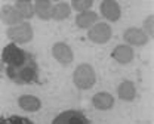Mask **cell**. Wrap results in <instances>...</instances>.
I'll list each match as a JSON object with an SVG mask.
<instances>
[{
	"label": "cell",
	"mask_w": 154,
	"mask_h": 124,
	"mask_svg": "<svg viewBox=\"0 0 154 124\" xmlns=\"http://www.w3.org/2000/svg\"><path fill=\"white\" fill-rule=\"evenodd\" d=\"M2 62L6 63L8 77L17 84H31L38 78V65L34 56L18 47L15 43H9L2 52Z\"/></svg>",
	"instance_id": "obj_1"
},
{
	"label": "cell",
	"mask_w": 154,
	"mask_h": 124,
	"mask_svg": "<svg viewBox=\"0 0 154 124\" xmlns=\"http://www.w3.org/2000/svg\"><path fill=\"white\" fill-rule=\"evenodd\" d=\"M73 78H74V84H76L79 89H82V90L91 89L96 81L95 71H94V68L89 63L79 65L76 69H74Z\"/></svg>",
	"instance_id": "obj_2"
},
{
	"label": "cell",
	"mask_w": 154,
	"mask_h": 124,
	"mask_svg": "<svg viewBox=\"0 0 154 124\" xmlns=\"http://www.w3.org/2000/svg\"><path fill=\"white\" fill-rule=\"evenodd\" d=\"M8 39L14 43H28L33 39V28L28 22H21L18 25L11 27L8 31Z\"/></svg>",
	"instance_id": "obj_3"
},
{
	"label": "cell",
	"mask_w": 154,
	"mask_h": 124,
	"mask_svg": "<svg viewBox=\"0 0 154 124\" xmlns=\"http://www.w3.org/2000/svg\"><path fill=\"white\" fill-rule=\"evenodd\" d=\"M111 27L105 22H96L92 28H89L88 31V39L94 43H98V44H104L111 39Z\"/></svg>",
	"instance_id": "obj_4"
},
{
	"label": "cell",
	"mask_w": 154,
	"mask_h": 124,
	"mask_svg": "<svg viewBox=\"0 0 154 124\" xmlns=\"http://www.w3.org/2000/svg\"><path fill=\"white\" fill-rule=\"evenodd\" d=\"M52 124H91L89 120L85 117V114H82L80 111L74 109H68L64 111L54 120Z\"/></svg>",
	"instance_id": "obj_5"
},
{
	"label": "cell",
	"mask_w": 154,
	"mask_h": 124,
	"mask_svg": "<svg viewBox=\"0 0 154 124\" xmlns=\"http://www.w3.org/2000/svg\"><path fill=\"white\" fill-rule=\"evenodd\" d=\"M52 55H54V58H55L58 62H61L62 65L71 63V62H73V58H74L73 50L70 49V46L65 44V43H61V41L54 44V47H52Z\"/></svg>",
	"instance_id": "obj_6"
},
{
	"label": "cell",
	"mask_w": 154,
	"mask_h": 124,
	"mask_svg": "<svg viewBox=\"0 0 154 124\" xmlns=\"http://www.w3.org/2000/svg\"><path fill=\"white\" fill-rule=\"evenodd\" d=\"M123 39L132 46H144L145 43H148V36L144 33V30L139 28H128L123 34Z\"/></svg>",
	"instance_id": "obj_7"
},
{
	"label": "cell",
	"mask_w": 154,
	"mask_h": 124,
	"mask_svg": "<svg viewBox=\"0 0 154 124\" xmlns=\"http://www.w3.org/2000/svg\"><path fill=\"white\" fill-rule=\"evenodd\" d=\"M101 13L108 21L116 22V21L120 19L122 10H120V6H119L117 1H114V0H104L101 3Z\"/></svg>",
	"instance_id": "obj_8"
},
{
	"label": "cell",
	"mask_w": 154,
	"mask_h": 124,
	"mask_svg": "<svg viewBox=\"0 0 154 124\" xmlns=\"http://www.w3.org/2000/svg\"><path fill=\"white\" fill-rule=\"evenodd\" d=\"M0 19H2L3 24L14 27V25L21 24L22 18H21V15L17 12V9H15L14 6L6 4V6H3V7H2V10H0Z\"/></svg>",
	"instance_id": "obj_9"
},
{
	"label": "cell",
	"mask_w": 154,
	"mask_h": 124,
	"mask_svg": "<svg viewBox=\"0 0 154 124\" xmlns=\"http://www.w3.org/2000/svg\"><path fill=\"white\" fill-rule=\"evenodd\" d=\"M92 103L96 109L99 111H107V109H111L113 105H114V98L107 93V92H101V93H96L95 96L92 98Z\"/></svg>",
	"instance_id": "obj_10"
},
{
	"label": "cell",
	"mask_w": 154,
	"mask_h": 124,
	"mask_svg": "<svg viewBox=\"0 0 154 124\" xmlns=\"http://www.w3.org/2000/svg\"><path fill=\"white\" fill-rule=\"evenodd\" d=\"M96 22H98V13L94 10L80 12L76 16V25L80 28H92Z\"/></svg>",
	"instance_id": "obj_11"
},
{
	"label": "cell",
	"mask_w": 154,
	"mask_h": 124,
	"mask_svg": "<svg viewBox=\"0 0 154 124\" xmlns=\"http://www.w3.org/2000/svg\"><path fill=\"white\" fill-rule=\"evenodd\" d=\"M113 58L120 63H129V62L134 59V49L131 46H126V44H120L117 46L114 50H113Z\"/></svg>",
	"instance_id": "obj_12"
},
{
	"label": "cell",
	"mask_w": 154,
	"mask_h": 124,
	"mask_svg": "<svg viewBox=\"0 0 154 124\" xmlns=\"http://www.w3.org/2000/svg\"><path fill=\"white\" fill-rule=\"evenodd\" d=\"M18 103L24 111H28V112H36V111H38L42 108L40 99L36 98V96H33V95H22V96H19Z\"/></svg>",
	"instance_id": "obj_13"
},
{
	"label": "cell",
	"mask_w": 154,
	"mask_h": 124,
	"mask_svg": "<svg viewBox=\"0 0 154 124\" xmlns=\"http://www.w3.org/2000/svg\"><path fill=\"white\" fill-rule=\"evenodd\" d=\"M34 4V13L37 15L40 19L48 21L52 18V7L54 4L49 0H37Z\"/></svg>",
	"instance_id": "obj_14"
},
{
	"label": "cell",
	"mask_w": 154,
	"mask_h": 124,
	"mask_svg": "<svg viewBox=\"0 0 154 124\" xmlns=\"http://www.w3.org/2000/svg\"><path fill=\"white\" fill-rule=\"evenodd\" d=\"M117 93H119V98L122 101H134L135 96H136V89H135V84L132 81H123L119 89H117Z\"/></svg>",
	"instance_id": "obj_15"
},
{
	"label": "cell",
	"mask_w": 154,
	"mask_h": 124,
	"mask_svg": "<svg viewBox=\"0 0 154 124\" xmlns=\"http://www.w3.org/2000/svg\"><path fill=\"white\" fill-rule=\"evenodd\" d=\"M14 7L17 9V12L21 15V18L30 19V18H33V15H34V4H33V1H30V0H18Z\"/></svg>",
	"instance_id": "obj_16"
},
{
	"label": "cell",
	"mask_w": 154,
	"mask_h": 124,
	"mask_svg": "<svg viewBox=\"0 0 154 124\" xmlns=\"http://www.w3.org/2000/svg\"><path fill=\"white\" fill-rule=\"evenodd\" d=\"M71 13V7L67 1H59L52 7V18L57 21L65 19L67 16H70Z\"/></svg>",
	"instance_id": "obj_17"
},
{
	"label": "cell",
	"mask_w": 154,
	"mask_h": 124,
	"mask_svg": "<svg viewBox=\"0 0 154 124\" xmlns=\"http://www.w3.org/2000/svg\"><path fill=\"white\" fill-rule=\"evenodd\" d=\"M0 124H33L30 118L19 117V115H11V117H0Z\"/></svg>",
	"instance_id": "obj_18"
},
{
	"label": "cell",
	"mask_w": 154,
	"mask_h": 124,
	"mask_svg": "<svg viewBox=\"0 0 154 124\" xmlns=\"http://www.w3.org/2000/svg\"><path fill=\"white\" fill-rule=\"evenodd\" d=\"M94 4L92 0H73L70 7L76 9L77 12H85V10H89V7Z\"/></svg>",
	"instance_id": "obj_19"
},
{
	"label": "cell",
	"mask_w": 154,
	"mask_h": 124,
	"mask_svg": "<svg viewBox=\"0 0 154 124\" xmlns=\"http://www.w3.org/2000/svg\"><path fill=\"white\" fill-rule=\"evenodd\" d=\"M144 27H145V31H144V33H145L147 36L150 34V37H151V36H153V16H150L148 19L144 22Z\"/></svg>",
	"instance_id": "obj_20"
},
{
	"label": "cell",
	"mask_w": 154,
	"mask_h": 124,
	"mask_svg": "<svg viewBox=\"0 0 154 124\" xmlns=\"http://www.w3.org/2000/svg\"><path fill=\"white\" fill-rule=\"evenodd\" d=\"M2 71H3V62L0 59V74H2Z\"/></svg>",
	"instance_id": "obj_21"
}]
</instances>
